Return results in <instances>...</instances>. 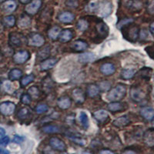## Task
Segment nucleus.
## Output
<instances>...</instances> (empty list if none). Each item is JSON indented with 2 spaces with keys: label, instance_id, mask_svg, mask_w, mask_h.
Returning <instances> with one entry per match:
<instances>
[{
  "label": "nucleus",
  "instance_id": "obj_8",
  "mask_svg": "<svg viewBox=\"0 0 154 154\" xmlns=\"http://www.w3.org/2000/svg\"><path fill=\"white\" fill-rule=\"evenodd\" d=\"M29 53L26 50H21L13 55V61L16 64H23L29 59Z\"/></svg>",
  "mask_w": 154,
  "mask_h": 154
},
{
  "label": "nucleus",
  "instance_id": "obj_42",
  "mask_svg": "<svg viewBox=\"0 0 154 154\" xmlns=\"http://www.w3.org/2000/svg\"><path fill=\"white\" fill-rule=\"evenodd\" d=\"M146 9L148 13L154 15V0H147Z\"/></svg>",
  "mask_w": 154,
  "mask_h": 154
},
{
  "label": "nucleus",
  "instance_id": "obj_16",
  "mask_svg": "<svg viewBox=\"0 0 154 154\" xmlns=\"http://www.w3.org/2000/svg\"><path fill=\"white\" fill-rule=\"evenodd\" d=\"M58 19L63 23H71L75 19V15L70 12H63L60 13Z\"/></svg>",
  "mask_w": 154,
  "mask_h": 154
},
{
  "label": "nucleus",
  "instance_id": "obj_54",
  "mask_svg": "<svg viewBox=\"0 0 154 154\" xmlns=\"http://www.w3.org/2000/svg\"><path fill=\"white\" fill-rule=\"evenodd\" d=\"M19 1L23 4H29L32 0H19Z\"/></svg>",
  "mask_w": 154,
  "mask_h": 154
},
{
  "label": "nucleus",
  "instance_id": "obj_60",
  "mask_svg": "<svg viewBox=\"0 0 154 154\" xmlns=\"http://www.w3.org/2000/svg\"><path fill=\"white\" fill-rule=\"evenodd\" d=\"M83 154H90V153H89V152H84Z\"/></svg>",
  "mask_w": 154,
  "mask_h": 154
},
{
  "label": "nucleus",
  "instance_id": "obj_56",
  "mask_svg": "<svg viewBox=\"0 0 154 154\" xmlns=\"http://www.w3.org/2000/svg\"><path fill=\"white\" fill-rule=\"evenodd\" d=\"M0 154H9V152L5 149H0Z\"/></svg>",
  "mask_w": 154,
  "mask_h": 154
},
{
  "label": "nucleus",
  "instance_id": "obj_39",
  "mask_svg": "<svg viewBox=\"0 0 154 154\" xmlns=\"http://www.w3.org/2000/svg\"><path fill=\"white\" fill-rule=\"evenodd\" d=\"M88 27H89V23H88V22L86 21V19H79V21H78V23H77V28H78V29H79V31H86L88 29Z\"/></svg>",
  "mask_w": 154,
  "mask_h": 154
},
{
  "label": "nucleus",
  "instance_id": "obj_11",
  "mask_svg": "<svg viewBox=\"0 0 154 154\" xmlns=\"http://www.w3.org/2000/svg\"><path fill=\"white\" fill-rule=\"evenodd\" d=\"M9 42L12 46H21L23 42V36L18 32H12L9 34Z\"/></svg>",
  "mask_w": 154,
  "mask_h": 154
},
{
  "label": "nucleus",
  "instance_id": "obj_45",
  "mask_svg": "<svg viewBox=\"0 0 154 154\" xmlns=\"http://www.w3.org/2000/svg\"><path fill=\"white\" fill-rule=\"evenodd\" d=\"M145 50L147 53V54L149 56V57L152 58V60H154V44L152 45V46H147L145 49Z\"/></svg>",
  "mask_w": 154,
  "mask_h": 154
},
{
  "label": "nucleus",
  "instance_id": "obj_51",
  "mask_svg": "<svg viewBox=\"0 0 154 154\" xmlns=\"http://www.w3.org/2000/svg\"><path fill=\"white\" fill-rule=\"evenodd\" d=\"M100 154H115L112 151L109 150V149H103L100 152Z\"/></svg>",
  "mask_w": 154,
  "mask_h": 154
},
{
  "label": "nucleus",
  "instance_id": "obj_58",
  "mask_svg": "<svg viewBox=\"0 0 154 154\" xmlns=\"http://www.w3.org/2000/svg\"><path fill=\"white\" fill-rule=\"evenodd\" d=\"M5 0H0V3H2V2H5Z\"/></svg>",
  "mask_w": 154,
  "mask_h": 154
},
{
  "label": "nucleus",
  "instance_id": "obj_43",
  "mask_svg": "<svg viewBox=\"0 0 154 154\" xmlns=\"http://www.w3.org/2000/svg\"><path fill=\"white\" fill-rule=\"evenodd\" d=\"M21 101L23 104H26V105H29L31 103L32 98L31 96L28 94V93H25L22 96Z\"/></svg>",
  "mask_w": 154,
  "mask_h": 154
},
{
  "label": "nucleus",
  "instance_id": "obj_30",
  "mask_svg": "<svg viewBox=\"0 0 154 154\" xmlns=\"http://www.w3.org/2000/svg\"><path fill=\"white\" fill-rule=\"evenodd\" d=\"M50 55V48L49 46L45 47L39 50L37 54V59L39 60H46Z\"/></svg>",
  "mask_w": 154,
  "mask_h": 154
},
{
  "label": "nucleus",
  "instance_id": "obj_59",
  "mask_svg": "<svg viewBox=\"0 0 154 154\" xmlns=\"http://www.w3.org/2000/svg\"><path fill=\"white\" fill-rule=\"evenodd\" d=\"M152 95H153V96H154V87H153V89H152Z\"/></svg>",
  "mask_w": 154,
  "mask_h": 154
},
{
  "label": "nucleus",
  "instance_id": "obj_29",
  "mask_svg": "<svg viewBox=\"0 0 154 154\" xmlns=\"http://www.w3.org/2000/svg\"><path fill=\"white\" fill-rule=\"evenodd\" d=\"M42 131L45 133L52 134V133H56L60 131V129L56 125L48 124L42 127Z\"/></svg>",
  "mask_w": 154,
  "mask_h": 154
},
{
  "label": "nucleus",
  "instance_id": "obj_14",
  "mask_svg": "<svg viewBox=\"0 0 154 154\" xmlns=\"http://www.w3.org/2000/svg\"><path fill=\"white\" fill-rule=\"evenodd\" d=\"M100 72L105 75H111L115 73L116 68L112 63H104L100 67Z\"/></svg>",
  "mask_w": 154,
  "mask_h": 154
},
{
  "label": "nucleus",
  "instance_id": "obj_48",
  "mask_svg": "<svg viewBox=\"0 0 154 154\" xmlns=\"http://www.w3.org/2000/svg\"><path fill=\"white\" fill-rule=\"evenodd\" d=\"M148 35H149V33L146 29H142L140 32V34H139V36L140 37L141 39H145L146 38L148 37Z\"/></svg>",
  "mask_w": 154,
  "mask_h": 154
},
{
  "label": "nucleus",
  "instance_id": "obj_13",
  "mask_svg": "<svg viewBox=\"0 0 154 154\" xmlns=\"http://www.w3.org/2000/svg\"><path fill=\"white\" fill-rule=\"evenodd\" d=\"M17 8V3L15 0H7L2 5V9L5 13H12Z\"/></svg>",
  "mask_w": 154,
  "mask_h": 154
},
{
  "label": "nucleus",
  "instance_id": "obj_47",
  "mask_svg": "<svg viewBox=\"0 0 154 154\" xmlns=\"http://www.w3.org/2000/svg\"><path fill=\"white\" fill-rule=\"evenodd\" d=\"M9 137L6 136H2V137H0V145L1 146H6L9 143Z\"/></svg>",
  "mask_w": 154,
  "mask_h": 154
},
{
  "label": "nucleus",
  "instance_id": "obj_36",
  "mask_svg": "<svg viewBox=\"0 0 154 154\" xmlns=\"http://www.w3.org/2000/svg\"><path fill=\"white\" fill-rule=\"evenodd\" d=\"M28 94L31 96V98L37 99L40 95V90L37 86H31L28 89Z\"/></svg>",
  "mask_w": 154,
  "mask_h": 154
},
{
  "label": "nucleus",
  "instance_id": "obj_23",
  "mask_svg": "<svg viewBox=\"0 0 154 154\" xmlns=\"http://www.w3.org/2000/svg\"><path fill=\"white\" fill-rule=\"evenodd\" d=\"M96 59V55L93 53H81L78 56V60L82 63H87L92 62Z\"/></svg>",
  "mask_w": 154,
  "mask_h": 154
},
{
  "label": "nucleus",
  "instance_id": "obj_33",
  "mask_svg": "<svg viewBox=\"0 0 154 154\" xmlns=\"http://www.w3.org/2000/svg\"><path fill=\"white\" fill-rule=\"evenodd\" d=\"M96 29L98 31L99 33L102 35L106 36L109 33V27L107 26L106 24L104 23H100L96 25Z\"/></svg>",
  "mask_w": 154,
  "mask_h": 154
},
{
  "label": "nucleus",
  "instance_id": "obj_34",
  "mask_svg": "<svg viewBox=\"0 0 154 154\" xmlns=\"http://www.w3.org/2000/svg\"><path fill=\"white\" fill-rule=\"evenodd\" d=\"M79 119L83 128H85L86 130L88 129V127H89V118H88L87 114L85 112H81L79 113Z\"/></svg>",
  "mask_w": 154,
  "mask_h": 154
},
{
  "label": "nucleus",
  "instance_id": "obj_61",
  "mask_svg": "<svg viewBox=\"0 0 154 154\" xmlns=\"http://www.w3.org/2000/svg\"><path fill=\"white\" fill-rule=\"evenodd\" d=\"M153 79H154V77H153Z\"/></svg>",
  "mask_w": 154,
  "mask_h": 154
},
{
  "label": "nucleus",
  "instance_id": "obj_20",
  "mask_svg": "<svg viewBox=\"0 0 154 154\" xmlns=\"http://www.w3.org/2000/svg\"><path fill=\"white\" fill-rule=\"evenodd\" d=\"M73 37V34H72V32L70 29H64L63 31H61L60 34V36H59V39L61 42H69L71 39Z\"/></svg>",
  "mask_w": 154,
  "mask_h": 154
},
{
  "label": "nucleus",
  "instance_id": "obj_10",
  "mask_svg": "<svg viewBox=\"0 0 154 154\" xmlns=\"http://www.w3.org/2000/svg\"><path fill=\"white\" fill-rule=\"evenodd\" d=\"M143 142L148 147L154 146V128L148 129L143 134Z\"/></svg>",
  "mask_w": 154,
  "mask_h": 154
},
{
  "label": "nucleus",
  "instance_id": "obj_7",
  "mask_svg": "<svg viewBox=\"0 0 154 154\" xmlns=\"http://www.w3.org/2000/svg\"><path fill=\"white\" fill-rule=\"evenodd\" d=\"M130 94L132 100L137 103L143 102L146 99V93L137 86H133L131 88Z\"/></svg>",
  "mask_w": 154,
  "mask_h": 154
},
{
  "label": "nucleus",
  "instance_id": "obj_50",
  "mask_svg": "<svg viewBox=\"0 0 154 154\" xmlns=\"http://www.w3.org/2000/svg\"><path fill=\"white\" fill-rule=\"evenodd\" d=\"M23 137H19V136H15L12 141H13L14 143H19L23 142Z\"/></svg>",
  "mask_w": 154,
  "mask_h": 154
},
{
  "label": "nucleus",
  "instance_id": "obj_18",
  "mask_svg": "<svg viewBox=\"0 0 154 154\" xmlns=\"http://www.w3.org/2000/svg\"><path fill=\"white\" fill-rule=\"evenodd\" d=\"M72 101L68 96H62L57 100V105L61 109H67L71 106Z\"/></svg>",
  "mask_w": 154,
  "mask_h": 154
},
{
  "label": "nucleus",
  "instance_id": "obj_52",
  "mask_svg": "<svg viewBox=\"0 0 154 154\" xmlns=\"http://www.w3.org/2000/svg\"><path fill=\"white\" fill-rule=\"evenodd\" d=\"M123 154H138L136 151L133 150V149H126L124 152H123Z\"/></svg>",
  "mask_w": 154,
  "mask_h": 154
},
{
  "label": "nucleus",
  "instance_id": "obj_41",
  "mask_svg": "<svg viewBox=\"0 0 154 154\" xmlns=\"http://www.w3.org/2000/svg\"><path fill=\"white\" fill-rule=\"evenodd\" d=\"M49 109V106H48L46 104L44 103H40L37 105V106L35 107V112L38 114H42L46 112V111H48Z\"/></svg>",
  "mask_w": 154,
  "mask_h": 154
},
{
  "label": "nucleus",
  "instance_id": "obj_38",
  "mask_svg": "<svg viewBox=\"0 0 154 154\" xmlns=\"http://www.w3.org/2000/svg\"><path fill=\"white\" fill-rule=\"evenodd\" d=\"M35 79V75L33 74H29L26 76H24L23 79H21V86H26L32 82H33Z\"/></svg>",
  "mask_w": 154,
  "mask_h": 154
},
{
  "label": "nucleus",
  "instance_id": "obj_21",
  "mask_svg": "<svg viewBox=\"0 0 154 154\" xmlns=\"http://www.w3.org/2000/svg\"><path fill=\"white\" fill-rule=\"evenodd\" d=\"M31 24V19L29 15H22L18 20V26L22 29H26Z\"/></svg>",
  "mask_w": 154,
  "mask_h": 154
},
{
  "label": "nucleus",
  "instance_id": "obj_4",
  "mask_svg": "<svg viewBox=\"0 0 154 154\" xmlns=\"http://www.w3.org/2000/svg\"><path fill=\"white\" fill-rule=\"evenodd\" d=\"M98 13L101 17H107L112 11V5L110 2L105 1L98 4Z\"/></svg>",
  "mask_w": 154,
  "mask_h": 154
},
{
  "label": "nucleus",
  "instance_id": "obj_35",
  "mask_svg": "<svg viewBox=\"0 0 154 154\" xmlns=\"http://www.w3.org/2000/svg\"><path fill=\"white\" fill-rule=\"evenodd\" d=\"M29 111L27 108L20 109L17 112V116L20 120H25L29 117Z\"/></svg>",
  "mask_w": 154,
  "mask_h": 154
},
{
  "label": "nucleus",
  "instance_id": "obj_32",
  "mask_svg": "<svg viewBox=\"0 0 154 154\" xmlns=\"http://www.w3.org/2000/svg\"><path fill=\"white\" fill-rule=\"evenodd\" d=\"M136 74V70L133 69H125L121 72V76L124 79H132Z\"/></svg>",
  "mask_w": 154,
  "mask_h": 154
},
{
  "label": "nucleus",
  "instance_id": "obj_25",
  "mask_svg": "<svg viewBox=\"0 0 154 154\" xmlns=\"http://www.w3.org/2000/svg\"><path fill=\"white\" fill-rule=\"evenodd\" d=\"M108 109L109 111L112 112H119V111L123 110L125 109L124 105L122 103H119V101L118 102H112V103H109L108 105Z\"/></svg>",
  "mask_w": 154,
  "mask_h": 154
},
{
  "label": "nucleus",
  "instance_id": "obj_15",
  "mask_svg": "<svg viewBox=\"0 0 154 154\" xmlns=\"http://www.w3.org/2000/svg\"><path fill=\"white\" fill-rule=\"evenodd\" d=\"M71 48L75 52H82L88 48L87 42L83 40H75L71 45Z\"/></svg>",
  "mask_w": 154,
  "mask_h": 154
},
{
  "label": "nucleus",
  "instance_id": "obj_9",
  "mask_svg": "<svg viewBox=\"0 0 154 154\" xmlns=\"http://www.w3.org/2000/svg\"><path fill=\"white\" fill-rule=\"evenodd\" d=\"M49 145L53 149L63 152L66 149V146L63 140L58 137H52L49 140Z\"/></svg>",
  "mask_w": 154,
  "mask_h": 154
},
{
  "label": "nucleus",
  "instance_id": "obj_31",
  "mask_svg": "<svg viewBox=\"0 0 154 154\" xmlns=\"http://www.w3.org/2000/svg\"><path fill=\"white\" fill-rule=\"evenodd\" d=\"M2 24L5 27H9V28L13 27L16 24V18L13 16H5L2 19Z\"/></svg>",
  "mask_w": 154,
  "mask_h": 154
},
{
  "label": "nucleus",
  "instance_id": "obj_37",
  "mask_svg": "<svg viewBox=\"0 0 154 154\" xmlns=\"http://www.w3.org/2000/svg\"><path fill=\"white\" fill-rule=\"evenodd\" d=\"M42 86H43V89L46 92L51 91L52 88L53 87V82L49 77H46V79H45L42 82Z\"/></svg>",
  "mask_w": 154,
  "mask_h": 154
},
{
  "label": "nucleus",
  "instance_id": "obj_24",
  "mask_svg": "<svg viewBox=\"0 0 154 154\" xmlns=\"http://www.w3.org/2000/svg\"><path fill=\"white\" fill-rule=\"evenodd\" d=\"M86 92H87V95L91 97V98H94L96 96H98L100 94V88L96 84H89L87 86L86 89Z\"/></svg>",
  "mask_w": 154,
  "mask_h": 154
},
{
  "label": "nucleus",
  "instance_id": "obj_19",
  "mask_svg": "<svg viewBox=\"0 0 154 154\" xmlns=\"http://www.w3.org/2000/svg\"><path fill=\"white\" fill-rule=\"evenodd\" d=\"M57 63V60L54 59V58H52V59H46V60H44L43 62H42L40 64V69L42 71H46V70H49L50 69L53 68L56 63Z\"/></svg>",
  "mask_w": 154,
  "mask_h": 154
},
{
  "label": "nucleus",
  "instance_id": "obj_53",
  "mask_svg": "<svg viewBox=\"0 0 154 154\" xmlns=\"http://www.w3.org/2000/svg\"><path fill=\"white\" fill-rule=\"evenodd\" d=\"M149 29H150L151 32L152 34H154V22H152L150 24V26H149Z\"/></svg>",
  "mask_w": 154,
  "mask_h": 154
},
{
  "label": "nucleus",
  "instance_id": "obj_57",
  "mask_svg": "<svg viewBox=\"0 0 154 154\" xmlns=\"http://www.w3.org/2000/svg\"><path fill=\"white\" fill-rule=\"evenodd\" d=\"M152 126H153V128H154V116H153V118L152 119Z\"/></svg>",
  "mask_w": 154,
  "mask_h": 154
},
{
  "label": "nucleus",
  "instance_id": "obj_44",
  "mask_svg": "<svg viewBox=\"0 0 154 154\" xmlns=\"http://www.w3.org/2000/svg\"><path fill=\"white\" fill-rule=\"evenodd\" d=\"M70 139H71V140H72L74 143H75L76 144H79V145L80 146H84L85 144H86V140L80 138V137H70Z\"/></svg>",
  "mask_w": 154,
  "mask_h": 154
},
{
  "label": "nucleus",
  "instance_id": "obj_27",
  "mask_svg": "<svg viewBox=\"0 0 154 154\" xmlns=\"http://www.w3.org/2000/svg\"><path fill=\"white\" fill-rule=\"evenodd\" d=\"M93 115H94L95 119L96 120H98L99 122H104V121H106L109 118L108 112L106 110H103V109L96 111Z\"/></svg>",
  "mask_w": 154,
  "mask_h": 154
},
{
  "label": "nucleus",
  "instance_id": "obj_2",
  "mask_svg": "<svg viewBox=\"0 0 154 154\" xmlns=\"http://www.w3.org/2000/svg\"><path fill=\"white\" fill-rule=\"evenodd\" d=\"M123 28H126L123 30V35L127 40L130 42H135L139 37L140 34V29L137 26L135 25H126Z\"/></svg>",
  "mask_w": 154,
  "mask_h": 154
},
{
  "label": "nucleus",
  "instance_id": "obj_17",
  "mask_svg": "<svg viewBox=\"0 0 154 154\" xmlns=\"http://www.w3.org/2000/svg\"><path fill=\"white\" fill-rule=\"evenodd\" d=\"M130 123V119L126 116H123L120 117H118L113 121L112 124L118 128H123L128 126Z\"/></svg>",
  "mask_w": 154,
  "mask_h": 154
},
{
  "label": "nucleus",
  "instance_id": "obj_6",
  "mask_svg": "<svg viewBox=\"0 0 154 154\" xmlns=\"http://www.w3.org/2000/svg\"><path fill=\"white\" fill-rule=\"evenodd\" d=\"M16 110V105L14 103L10 101L3 102L0 103V112L3 116H8L14 113Z\"/></svg>",
  "mask_w": 154,
  "mask_h": 154
},
{
  "label": "nucleus",
  "instance_id": "obj_1",
  "mask_svg": "<svg viewBox=\"0 0 154 154\" xmlns=\"http://www.w3.org/2000/svg\"><path fill=\"white\" fill-rule=\"evenodd\" d=\"M126 94V86L123 84H118L112 89L107 95V99L109 101L118 102L123 100Z\"/></svg>",
  "mask_w": 154,
  "mask_h": 154
},
{
  "label": "nucleus",
  "instance_id": "obj_26",
  "mask_svg": "<svg viewBox=\"0 0 154 154\" xmlns=\"http://www.w3.org/2000/svg\"><path fill=\"white\" fill-rule=\"evenodd\" d=\"M61 28L60 26H55L49 29V30L48 31V36L51 39H53V40H56L59 38V36H60V34L61 32Z\"/></svg>",
  "mask_w": 154,
  "mask_h": 154
},
{
  "label": "nucleus",
  "instance_id": "obj_28",
  "mask_svg": "<svg viewBox=\"0 0 154 154\" xmlns=\"http://www.w3.org/2000/svg\"><path fill=\"white\" fill-rule=\"evenodd\" d=\"M23 75V72L19 69H12L9 73V78L10 80L15 81L20 79Z\"/></svg>",
  "mask_w": 154,
  "mask_h": 154
},
{
  "label": "nucleus",
  "instance_id": "obj_55",
  "mask_svg": "<svg viewBox=\"0 0 154 154\" xmlns=\"http://www.w3.org/2000/svg\"><path fill=\"white\" fill-rule=\"evenodd\" d=\"M5 130H4L3 128L0 127V136H5Z\"/></svg>",
  "mask_w": 154,
  "mask_h": 154
},
{
  "label": "nucleus",
  "instance_id": "obj_40",
  "mask_svg": "<svg viewBox=\"0 0 154 154\" xmlns=\"http://www.w3.org/2000/svg\"><path fill=\"white\" fill-rule=\"evenodd\" d=\"M99 88H100V91L103 92H106L109 91L111 88V83L110 82H109V81H103L100 83L99 85Z\"/></svg>",
  "mask_w": 154,
  "mask_h": 154
},
{
  "label": "nucleus",
  "instance_id": "obj_12",
  "mask_svg": "<svg viewBox=\"0 0 154 154\" xmlns=\"http://www.w3.org/2000/svg\"><path fill=\"white\" fill-rule=\"evenodd\" d=\"M72 99L77 103L82 104L85 101V94L84 92L80 88H75L72 92Z\"/></svg>",
  "mask_w": 154,
  "mask_h": 154
},
{
  "label": "nucleus",
  "instance_id": "obj_46",
  "mask_svg": "<svg viewBox=\"0 0 154 154\" xmlns=\"http://www.w3.org/2000/svg\"><path fill=\"white\" fill-rule=\"evenodd\" d=\"M131 22H133V19H123V20H122V21L120 22V23L118 24V28L119 29H122L123 26H126V25L130 24Z\"/></svg>",
  "mask_w": 154,
  "mask_h": 154
},
{
  "label": "nucleus",
  "instance_id": "obj_3",
  "mask_svg": "<svg viewBox=\"0 0 154 154\" xmlns=\"http://www.w3.org/2000/svg\"><path fill=\"white\" fill-rule=\"evenodd\" d=\"M28 45L34 47H41L45 44V38L38 33H32L28 37Z\"/></svg>",
  "mask_w": 154,
  "mask_h": 154
},
{
  "label": "nucleus",
  "instance_id": "obj_22",
  "mask_svg": "<svg viewBox=\"0 0 154 154\" xmlns=\"http://www.w3.org/2000/svg\"><path fill=\"white\" fill-rule=\"evenodd\" d=\"M140 115L146 120H152L154 116V109L151 107H143L140 109Z\"/></svg>",
  "mask_w": 154,
  "mask_h": 154
},
{
  "label": "nucleus",
  "instance_id": "obj_5",
  "mask_svg": "<svg viewBox=\"0 0 154 154\" xmlns=\"http://www.w3.org/2000/svg\"><path fill=\"white\" fill-rule=\"evenodd\" d=\"M42 0H32L25 8V11L27 15L34 16L38 12L39 9L42 6Z\"/></svg>",
  "mask_w": 154,
  "mask_h": 154
},
{
  "label": "nucleus",
  "instance_id": "obj_49",
  "mask_svg": "<svg viewBox=\"0 0 154 154\" xmlns=\"http://www.w3.org/2000/svg\"><path fill=\"white\" fill-rule=\"evenodd\" d=\"M4 88H5V89L6 90V91L9 92V93L12 91V85H11L10 82H8V81L5 82V83H4Z\"/></svg>",
  "mask_w": 154,
  "mask_h": 154
}]
</instances>
